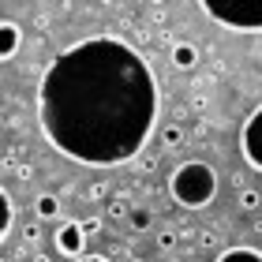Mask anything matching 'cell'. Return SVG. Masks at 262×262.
Segmentation results:
<instances>
[{
  "label": "cell",
  "mask_w": 262,
  "mask_h": 262,
  "mask_svg": "<svg viewBox=\"0 0 262 262\" xmlns=\"http://www.w3.org/2000/svg\"><path fill=\"white\" fill-rule=\"evenodd\" d=\"M169 195L184 210H202L217 199V172L206 161H184L169 176Z\"/></svg>",
  "instance_id": "obj_1"
},
{
  "label": "cell",
  "mask_w": 262,
  "mask_h": 262,
  "mask_svg": "<svg viewBox=\"0 0 262 262\" xmlns=\"http://www.w3.org/2000/svg\"><path fill=\"white\" fill-rule=\"evenodd\" d=\"M202 11L213 19V23H221V27H229V30H262V11H247L244 4H236V8H221V4H202Z\"/></svg>",
  "instance_id": "obj_2"
},
{
  "label": "cell",
  "mask_w": 262,
  "mask_h": 262,
  "mask_svg": "<svg viewBox=\"0 0 262 262\" xmlns=\"http://www.w3.org/2000/svg\"><path fill=\"white\" fill-rule=\"evenodd\" d=\"M53 247H56V255L82 258V251H86V232H82V221H64V225H56Z\"/></svg>",
  "instance_id": "obj_3"
},
{
  "label": "cell",
  "mask_w": 262,
  "mask_h": 262,
  "mask_svg": "<svg viewBox=\"0 0 262 262\" xmlns=\"http://www.w3.org/2000/svg\"><path fill=\"white\" fill-rule=\"evenodd\" d=\"M244 158H247V165L251 169H262V105L251 113V120H247V127H244Z\"/></svg>",
  "instance_id": "obj_4"
},
{
  "label": "cell",
  "mask_w": 262,
  "mask_h": 262,
  "mask_svg": "<svg viewBox=\"0 0 262 262\" xmlns=\"http://www.w3.org/2000/svg\"><path fill=\"white\" fill-rule=\"evenodd\" d=\"M19 45H23V30H19V23L4 19V23H0V60H11V56L19 53Z\"/></svg>",
  "instance_id": "obj_5"
},
{
  "label": "cell",
  "mask_w": 262,
  "mask_h": 262,
  "mask_svg": "<svg viewBox=\"0 0 262 262\" xmlns=\"http://www.w3.org/2000/svg\"><path fill=\"white\" fill-rule=\"evenodd\" d=\"M169 60H172V68L191 71V68L199 64V45H195V41H176L172 53H169Z\"/></svg>",
  "instance_id": "obj_6"
},
{
  "label": "cell",
  "mask_w": 262,
  "mask_h": 262,
  "mask_svg": "<svg viewBox=\"0 0 262 262\" xmlns=\"http://www.w3.org/2000/svg\"><path fill=\"white\" fill-rule=\"evenodd\" d=\"M34 213H38V221H53L56 213H60V199H56L53 191H45L34 199Z\"/></svg>",
  "instance_id": "obj_7"
},
{
  "label": "cell",
  "mask_w": 262,
  "mask_h": 262,
  "mask_svg": "<svg viewBox=\"0 0 262 262\" xmlns=\"http://www.w3.org/2000/svg\"><path fill=\"white\" fill-rule=\"evenodd\" d=\"M11 225H15V199L8 191H0V240H8Z\"/></svg>",
  "instance_id": "obj_8"
},
{
  "label": "cell",
  "mask_w": 262,
  "mask_h": 262,
  "mask_svg": "<svg viewBox=\"0 0 262 262\" xmlns=\"http://www.w3.org/2000/svg\"><path fill=\"white\" fill-rule=\"evenodd\" d=\"M184 142H187V131L180 124H165V131H161V146L165 150H180Z\"/></svg>",
  "instance_id": "obj_9"
},
{
  "label": "cell",
  "mask_w": 262,
  "mask_h": 262,
  "mask_svg": "<svg viewBox=\"0 0 262 262\" xmlns=\"http://www.w3.org/2000/svg\"><path fill=\"white\" fill-rule=\"evenodd\" d=\"M217 262H262V251H255V247H229Z\"/></svg>",
  "instance_id": "obj_10"
},
{
  "label": "cell",
  "mask_w": 262,
  "mask_h": 262,
  "mask_svg": "<svg viewBox=\"0 0 262 262\" xmlns=\"http://www.w3.org/2000/svg\"><path fill=\"white\" fill-rule=\"evenodd\" d=\"M236 206L240 210H262V195L255 191V187H244V191L236 195Z\"/></svg>",
  "instance_id": "obj_11"
},
{
  "label": "cell",
  "mask_w": 262,
  "mask_h": 262,
  "mask_svg": "<svg viewBox=\"0 0 262 262\" xmlns=\"http://www.w3.org/2000/svg\"><path fill=\"white\" fill-rule=\"evenodd\" d=\"M127 221H131V229H135V232H142V229H150V221H154V213H150L146 206H135V210H131V213H127Z\"/></svg>",
  "instance_id": "obj_12"
},
{
  "label": "cell",
  "mask_w": 262,
  "mask_h": 262,
  "mask_svg": "<svg viewBox=\"0 0 262 262\" xmlns=\"http://www.w3.org/2000/svg\"><path fill=\"white\" fill-rule=\"evenodd\" d=\"M105 210H109V217H124V213H131L124 199H113V202H109V206H105Z\"/></svg>",
  "instance_id": "obj_13"
},
{
  "label": "cell",
  "mask_w": 262,
  "mask_h": 262,
  "mask_svg": "<svg viewBox=\"0 0 262 262\" xmlns=\"http://www.w3.org/2000/svg\"><path fill=\"white\" fill-rule=\"evenodd\" d=\"M158 247H161V251H172V247H176V232H172V229H165V232L158 236Z\"/></svg>",
  "instance_id": "obj_14"
},
{
  "label": "cell",
  "mask_w": 262,
  "mask_h": 262,
  "mask_svg": "<svg viewBox=\"0 0 262 262\" xmlns=\"http://www.w3.org/2000/svg\"><path fill=\"white\" fill-rule=\"evenodd\" d=\"M82 232H86V236H98V232H101V217H86V221H82Z\"/></svg>",
  "instance_id": "obj_15"
},
{
  "label": "cell",
  "mask_w": 262,
  "mask_h": 262,
  "mask_svg": "<svg viewBox=\"0 0 262 262\" xmlns=\"http://www.w3.org/2000/svg\"><path fill=\"white\" fill-rule=\"evenodd\" d=\"M75 262H109L105 255H82V258H75Z\"/></svg>",
  "instance_id": "obj_16"
}]
</instances>
